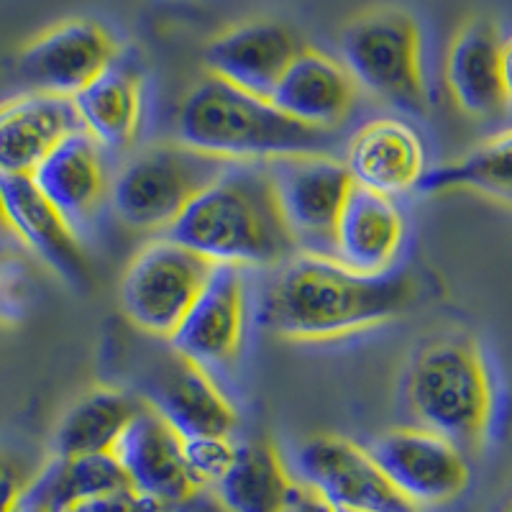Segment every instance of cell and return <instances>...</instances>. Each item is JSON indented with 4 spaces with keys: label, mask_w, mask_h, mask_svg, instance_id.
<instances>
[{
    "label": "cell",
    "mask_w": 512,
    "mask_h": 512,
    "mask_svg": "<svg viewBox=\"0 0 512 512\" xmlns=\"http://www.w3.org/2000/svg\"><path fill=\"white\" fill-rule=\"evenodd\" d=\"M415 274L392 269L379 277L359 274L336 256L295 254L272 269L259 295L256 320L285 341H338L387 326L418 300Z\"/></svg>",
    "instance_id": "6da1fadb"
},
{
    "label": "cell",
    "mask_w": 512,
    "mask_h": 512,
    "mask_svg": "<svg viewBox=\"0 0 512 512\" xmlns=\"http://www.w3.org/2000/svg\"><path fill=\"white\" fill-rule=\"evenodd\" d=\"M164 236L216 267L277 269L300 254L267 162L228 164Z\"/></svg>",
    "instance_id": "7a4b0ae2"
},
{
    "label": "cell",
    "mask_w": 512,
    "mask_h": 512,
    "mask_svg": "<svg viewBox=\"0 0 512 512\" xmlns=\"http://www.w3.org/2000/svg\"><path fill=\"white\" fill-rule=\"evenodd\" d=\"M177 141L226 162H274L297 154H328L338 131L310 128L269 100L205 75L185 93L175 116Z\"/></svg>",
    "instance_id": "3957f363"
},
{
    "label": "cell",
    "mask_w": 512,
    "mask_h": 512,
    "mask_svg": "<svg viewBox=\"0 0 512 512\" xmlns=\"http://www.w3.org/2000/svg\"><path fill=\"white\" fill-rule=\"evenodd\" d=\"M402 400L418 428L477 451L495 418V384L484 351L464 333L428 338L402 372Z\"/></svg>",
    "instance_id": "277c9868"
},
{
    "label": "cell",
    "mask_w": 512,
    "mask_h": 512,
    "mask_svg": "<svg viewBox=\"0 0 512 512\" xmlns=\"http://www.w3.org/2000/svg\"><path fill=\"white\" fill-rule=\"evenodd\" d=\"M341 62L359 90L410 116L428 111L423 70V34L408 11L377 6L351 18L338 39Z\"/></svg>",
    "instance_id": "5b68a950"
},
{
    "label": "cell",
    "mask_w": 512,
    "mask_h": 512,
    "mask_svg": "<svg viewBox=\"0 0 512 512\" xmlns=\"http://www.w3.org/2000/svg\"><path fill=\"white\" fill-rule=\"evenodd\" d=\"M228 164L182 141L146 146L113 180V210L134 231L167 233Z\"/></svg>",
    "instance_id": "8992f818"
},
{
    "label": "cell",
    "mask_w": 512,
    "mask_h": 512,
    "mask_svg": "<svg viewBox=\"0 0 512 512\" xmlns=\"http://www.w3.org/2000/svg\"><path fill=\"white\" fill-rule=\"evenodd\" d=\"M216 264L172 239L149 241L128 262L121 308L131 326L169 341L198 303Z\"/></svg>",
    "instance_id": "52a82bcc"
},
{
    "label": "cell",
    "mask_w": 512,
    "mask_h": 512,
    "mask_svg": "<svg viewBox=\"0 0 512 512\" xmlns=\"http://www.w3.org/2000/svg\"><path fill=\"white\" fill-rule=\"evenodd\" d=\"M267 164L297 249L333 256L338 218L356 185L346 164L331 154H297Z\"/></svg>",
    "instance_id": "ba28073f"
},
{
    "label": "cell",
    "mask_w": 512,
    "mask_h": 512,
    "mask_svg": "<svg viewBox=\"0 0 512 512\" xmlns=\"http://www.w3.org/2000/svg\"><path fill=\"white\" fill-rule=\"evenodd\" d=\"M295 479L333 510L420 512L392 487L374 456L344 436H313L297 448Z\"/></svg>",
    "instance_id": "9c48e42d"
},
{
    "label": "cell",
    "mask_w": 512,
    "mask_h": 512,
    "mask_svg": "<svg viewBox=\"0 0 512 512\" xmlns=\"http://www.w3.org/2000/svg\"><path fill=\"white\" fill-rule=\"evenodd\" d=\"M367 451L392 487L418 510L454 502L464 495L472 479L464 451L418 425L384 431Z\"/></svg>",
    "instance_id": "30bf717a"
},
{
    "label": "cell",
    "mask_w": 512,
    "mask_h": 512,
    "mask_svg": "<svg viewBox=\"0 0 512 512\" xmlns=\"http://www.w3.org/2000/svg\"><path fill=\"white\" fill-rule=\"evenodd\" d=\"M118 59V41L93 18H67L21 49L16 70L36 93L75 98Z\"/></svg>",
    "instance_id": "8fae6325"
},
{
    "label": "cell",
    "mask_w": 512,
    "mask_h": 512,
    "mask_svg": "<svg viewBox=\"0 0 512 512\" xmlns=\"http://www.w3.org/2000/svg\"><path fill=\"white\" fill-rule=\"evenodd\" d=\"M113 456L128 484L164 510L187 505L203 492L185 464V438L146 400L118 438Z\"/></svg>",
    "instance_id": "7c38bea8"
},
{
    "label": "cell",
    "mask_w": 512,
    "mask_h": 512,
    "mask_svg": "<svg viewBox=\"0 0 512 512\" xmlns=\"http://www.w3.org/2000/svg\"><path fill=\"white\" fill-rule=\"evenodd\" d=\"M249 318V287L244 269L216 267L198 303L185 315L169 346L203 369H221L239 356Z\"/></svg>",
    "instance_id": "4fadbf2b"
},
{
    "label": "cell",
    "mask_w": 512,
    "mask_h": 512,
    "mask_svg": "<svg viewBox=\"0 0 512 512\" xmlns=\"http://www.w3.org/2000/svg\"><path fill=\"white\" fill-rule=\"evenodd\" d=\"M303 49V41L290 26L256 18L213 36L203 52V64L208 75L269 100L280 77Z\"/></svg>",
    "instance_id": "5bb4252c"
},
{
    "label": "cell",
    "mask_w": 512,
    "mask_h": 512,
    "mask_svg": "<svg viewBox=\"0 0 512 512\" xmlns=\"http://www.w3.org/2000/svg\"><path fill=\"white\" fill-rule=\"evenodd\" d=\"M359 85L344 62L305 47L280 77L269 103L285 116L323 131H341L356 111Z\"/></svg>",
    "instance_id": "9a60e30c"
},
{
    "label": "cell",
    "mask_w": 512,
    "mask_h": 512,
    "mask_svg": "<svg viewBox=\"0 0 512 512\" xmlns=\"http://www.w3.org/2000/svg\"><path fill=\"white\" fill-rule=\"evenodd\" d=\"M72 98L29 90L0 103V177H31L67 136L80 131Z\"/></svg>",
    "instance_id": "2e32d148"
},
{
    "label": "cell",
    "mask_w": 512,
    "mask_h": 512,
    "mask_svg": "<svg viewBox=\"0 0 512 512\" xmlns=\"http://www.w3.org/2000/svg\"><path fill=\"white\" fill-rule=\"evenodd\" d=\"M446 88L469 118L489 121L510 108L502 82V36L495 21L469 18L448 44Z\"/></svg>",
    "instance_id": "e0dca14e"
},
{
    "label": "cell",
    "mask_w": 512,
    "mask_h": 512,
    "mask_svg": "<svg viewBox=\"0 0 512 512\" xmlns=\"http://www.w3.org/2000/svg\"><path fill=\"white\" fill-rule=\"evenodd\" d=\"M344 164L356 185L384 198L418 190L428 172L423 139L400 118H374L364 123L349 141Z\"/></svg>",
    "instance_id": "ac0fdd59"
},
{
    "label": "cell",
    "mask_w": 512,
    "mask_h": 512,
    "mask_svg": "<svg viewBox=\"0 0 512 512\" xmlns=\"http://www.w3.org/2000/svg\"><path fill=\"white\" fill-rule=\"evenodd\" d=\"M31 180L75 231H80L98 213L113 185L105 152L82 128L67 136L34 169Z\"/></svg>",
    "instance_id": "d6986e66"
},
{
    "label": "cell",
    "mask_w": 512,
    "mask_h": 512,
    "mask_svg": "<svg viewBox=\"0 0 512 512\" xmlns=\"http://www.w3.org/2000/svg\"><path fill=\"white\" fill-rule=\"evenodd\" d=\"M16 239L29 246L72 287L90 285V262L80 236L49 203L31 177H0Z\"/></svg>",
    "instance_id": "ffe728a7"
},
{
    "label": "cell",
    "mask_w": 512,
    "mask_h": 512,
    "mask_svg": "<svg viewBox=\"0 0 512 512\" xmlns=\"http://www.w3.org/2000/svg\"><path fill=\"white\" fill-rule=\"evenodd\" d=\"M405 241V218L395 200L354 185L336 226V256L349 269L379 277L395 269Z\"/></svg>",
    "instance_id": "44dd1931"
},
{
    "label": "cell",
    "mask_w": 512,
    "mask_h": 512,
    "mask_svg": "<svg viewBox=\"0 0 512 512\" xmlns=\"http://www.w3.org/2000/svg\"><path fill=\"white\" fill-rule=\"evenodd\" d=\"M146 402L175 425L182 438L233 436L239 428V413L208 369L177 354L159 374Z\"/></svg>",
    "instance_id": "7402d4cb"
},
{
    "label": "cell",
    "mask_w": 512,
    "mask_h": 512,
    "mask_svg": "<svg viewBox=\"0 0 512 512\" xmlns=\"http://www.w3.org/2000/svg\"><path fill=\"white\" fill-rule=\"evenodd\" d=\"M82 131L93 136L103 152L123 154L139 139L141 111V80L134 64L121 57L100 72L88 88L72 98Z\"/></svg>",
    "instance_id": "603a6c76"
},
{
    "label": "cell",
    "mask_w": 512,
    "mask_h": 512,
    "mask_svg": "<svg viewBox=\"0 0 512 512\" xmlns=\"http://www.w3.org/2000/svg\"><path fill=\"white\" fill-rule=\"evenodd\" d=\"M141 400L113 387H93L77 397L54 425L49 456L113 454L118 438L139 413Z\"/></svg>",
    "instance_id": "cb8c5ba5"
},
{
    "label": "cell",
    "mask_w": 512,
    "mask_h": 512,
    "mask_svg": "<svg viewBox=\"0 0 512 512\" xmlns=\"http://www.w3.org/2000/svg\"><path fill=\"white\" fill-rule=\"evenodd\" d=\"M295 487L280 451L269 441H249L216 484V497L226 512H282Z\"/></svg>",
    "instance_id": "d4e9b609"
},
{
    "label": "cell",
    "mask_w": 512,
    "mask_h": 512,
    "mask_svg": "<svg viewBox=\"0 0 512 512\" xmlns=\"http://www.w3.org/2000/svg\"><path fill=\"white\" fill-rule=\"evenodd\" d=\"M418 190L425 195L466 190L512 205V128L479 141L454 162L428 169Z\"/></svg>",
    "instance_id": "484cf974"
},
{
    "label": "cell",
    "mask_w": 512,
    "mask_h": 512,
    "mask_svg": "<svg viewBox=\"0 0 512 512\" xmlns=\"http://www.w3.org/2000/svg\"><path fill=\"white\" fill-rule=\"evenodd\" d=\"M118 487H131V484L113 454L70 456V459L49 456L36 469L26 495L52 512H64L77 502Z\"/></svg>",
    "instance_id": "4316f807"
},
{
    "label": "cell",
    "mask_w": 512,
    "mask_h": 512,
    "mask_svg": "<svg viewBox=\"0 0 512 512\" xmlns=\"http://www.w3.org/2000/svg\"><path fill=\"white\" fill-rule=\"evenodd\" d=\"M239 446L231 436L185 438V464L200 487H216L231 469Z\"/></svg>",
    "instance_id": "83f0119b"
},
{
    "label": "cell",
    "mask_w": 512,
    "mask_h": 512,
    "mask_svg": "<svg viewBox=\"0 0 512 512\" xmlns=\"http://www.w3.org/2000/svg\"><path fill=\"white\" fill-rule=\"evenodd\" d=\"M64 512H164V507L154 502L152 497L136 492L134 487H118L90 497V500L77 502Z\"/></svg>",
    "instance_id": "f1b7e54d"
},
{
    "label": "cell",
    "mask_w": 512,
    "mask_h": 512,
    "mask_svg": "<svg viewBox=\"0 0 512 512\" xmlns=\"http://www.w3.org/2000/svg\"><path fill=\"white\" fill-rule=\"evenodd\" d=\"M24 267L16 259L0 262V323H16L26 308Z\"/></svg>",
    "instance_id": "f546056e"
},
{
    "label": "cell",
    "mask_w": 512,
    "mask_h": 512,
    "mask_svg": "<svg viewBox=\"0 0 512 512\" xmlns=\"http://www.w3.org/2000/svg\"><path fill=\"white\" fill-rule=\"evenodd\" d=\"M34 474L36 469L31 472L18 456H13L6 448H0V512L13 510V505L21 500Z\"/></svg>",
    "instance_id": "4dcf8cb0"
},
{
    "label": "cell",
    "mask_w": 512,
    "mask_h": 512,
    "mask_svg": "<svg viewBox=\"0 0 512 512\" xmlns=\"http://www.w3.org/2000/svg\"><path fill=\"white\" fill-rule=\"evenodd\" d=\"M282 512H336V510H333V507L328 505V502L315 492V489L297 482V487L292 489L290 500H287V505L282 507Z\"/></svg>",
    "instance_id": "1f68e13d"
},
{
    "label": "cell",
    "mask_w": 512,
    "mask_h": 512,
    "mask_svg": "<svg viewBox=\"0 0 512 512\" xmlns=\"http://www.w3.org/2000/svg\"><path fill=\"white\" fill-rule=\"evenodd\" d=\"M502 82H505L507 105H512V36L502 39Z\"/></svg>",
    "instance_id": "d6a6232c"
},
{
    "label": "cell",
    "mask_w": 512,
    "mask_h": 512,
    "mask_svg": "<svg viewBox=\"0 0 512 512\" xmlns=\"http://www.w3.org/2000/svg\"><path fill=\"white\" fill-rule=\"evenodd\" d=\"M16 239V231H13L11 213H8L6 203V192H3V182H0V241H11Z\"/></svg>",
    "instance_id": "836d02e7"
},
{
    "label": "cell",
    "mask_w": 512,
    "mask_h": 512,
    "mask_svg": "<svg viewBox=\"0 0 512 512\" xmlns=\"http://www.w3.org/2000/svg\"><path fill=\"white\" fill-rule=\"evenodd\" d=\"M11 512H52V510H49V507L41 505V502H36L34 497H29V495H26V492H24V495H21V500H18L16 505H13Z\"/></svg>",
    "instance_id": "e575fe53"
},
{
    "label": "cell",
    "mask_w": 512,
    "mask_h": 512,
    "mask_svg": "<svg viewBox=\"0 0 512 512\" xmlns=\"http://www.w3.org/2000/svg\"><path fill=\"white\" fill-rule=\"evenodd\" d=\"M502 512H512V497H510V500H507V505L502 507Z\"/></svg>",
    "instance_id": "d590c367"
},
{
    "label": "cell",
    "mask_w": 512,
    "mask_h": 512,
    "mask_svg": "<svg viewBox=\"0 0 512 512\" xmlns=\"http://www.w3.org/2000/svg\"><path fill=\"white\" fill-rule=\"evenodd\" d=\"M336 512H359V510H336Z\"/></svg>",
    "instance_id": "8d00e7d4"
}]
</instances>
